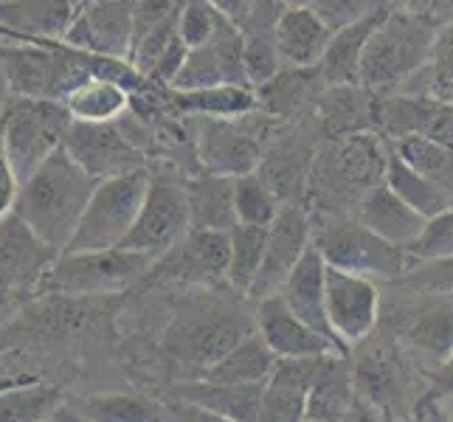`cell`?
I'll use <instances>...</instances> for the list:
<instances>
[{"label": "cell", "mask_w": 453, "mask_h": 422, "mask_svg": "<svg viewBox=\"0 0 453 422\" xmlns=\"http://www.w3.org/2000/svg\"><path fill=\"white\" fill-rule=\"evenodd\" d=\"M96 183L99 180L90 178L65 150H59L20 183L14 214H20L54 251L62 254L82 220Z\"/></svg>", "instance_id": "6da1fadb"}, {"label": "cell", "mask_w": 453, "mask_h": 422, "mask_svg": "<svg viewBox=\"0 0 453 422\" xmlns=\"http://www.w3.org/2000/svg\"><path fill=\"white\" fill-rule=\"evenodd\" d=\"M436 31H440V23L431 20L426 12L409 6L388 9L364 49L357 85L374 96L395 93L428 62Z\"/></svg>", "instance_id": "7a4b0ae2"}, {"label": "cell", "mask_w": 453, "mask_h": 422, "mask_svg": "<svg viewBox=\"0 0 453 422\" xmlns=\"http://www.w3.org/2000/svg\"><path fill=\"white\" fill-rule=\"evenodd\" d=\"M152 257L107 248V251H76L59 254L45 273L40 293L71 295V299H102L135 288L152 271Z\"/></svg>", "instance_id": "3957f363"}, {"label": "cell", "mask_w": 453, "mask_h": 422, "mask_svg": "<svg viewBox=\"0 0 453 422\" xmlns=\"http://www.w3.org/2000/svg\"><path fill=\"white\" fill-rule=\"evenodd\" d=\"M312 245L319 248L326 265L369 279L395 281L417 265L403 248L378 237L357 217L335 214L321 226H312Z\"/></svg>", "instance_id": "277c9868"}, {"label": "cell", "mask_w": 453, "mask_h": 422, "mask_svg": "<svg viewBox=\"0 0 453 422\" xmlns=\"http://www.w3.org/2000/svg\"><path fill=\"white\" fill-rule=\"evenodd\" d=\"M150 175H152L150 169H135V172H127V175L99 180L88 200L80 226H76L73 237L62 254L121 248L138 211H142Z\"/></svg>", "instance_id": "5b68a950"}, {"label": "cell", "mask_w": 453, "mask_h": 422, "mask_svg": "<svg viewBox=\"0 0 453 422\" xmlns=\"http://www.w3.org/2000/svg\"><path fill=\"white\" fill-rule=\"evenodd\" d=\"M71 121L73 119L62 102L12 99L4 113V152L20 183L62 150Z\"/></svg>", "instance_id": "8992f818"}, {"label": "cell", "mask_w": 453, "mask_h": 422, "mask_svg": "<svg viewBox=\"0 0 453 422\" xmlns=\"http://www.w3.org/2000/svg\"><path fill=\"white\" fill-rule=\"evenodd\" d=\"M254 111L240 119H197V161L214 175L240 178L257 172L271 138Z\"/></svg>", "instance_id": "52a82bcc"}, {"label": "cell", "mask_w": 453, "mask_h": 422, "mask_svg": "<svg viewBox=\"0 0 453 422\" xmlns=\"http://www.w3.org/2000/svg\"><path fill=\"white\" fill-rule=\"evenodd\" d=\"M189 228H192V220H189L186 180L169 178V175H150L142 211H138L121 248L158 259L172 245H178Z\"/></svg>", "instance_id": "ba28073f"}, {"label": "cell", "mask_w": 453, "mask_h": 422, "mask_svg": "<svg viewBox=\"0 0 453 422\" xmlns=\"http://www.w3.org/2000/svg\"><path fill=\"white\" fill-rule=\"evenodd\" d=\"M62 150L96 180L127 175V172L135 169H147L144 150L127 135L121 121H107V124L71 121Z\"/></svg>", "instance_id": "9c48e42d"}, {"label": "cell", "mask_w": 453, "mask_h": 422, "mask_svg": "<svg viewBox=\"0 0 453 422\" xmlns=\"http://www.w3.org/2000/svg\"><path fill=\"white\" fill-rule=\"evenodd\" d=\"M312 245V220L304 206L285 203L279 209L276 220L268 226V242H265V259L254 279L248 299H268V295L282 293L288 276L296 265L302 262L307 248Z\"/></svg>", "instance_id": "30bf717a"}, {"label": "cell", "mask_w": 453, "mask_h": 422, "mask_svg": "<svg viewBox=\"0 0 453 422\" xmlns=\"http://www.w3.org/2000/svg\"><path fill=\"white\" fill-rule=\"evenodd\" d=\"M231 257V231L189 228L178 245L152 262L150 281H189V285H211L226 279Z\"/></svg>", "instance_id": "8fae6325"}, {"label": "cell", "mask_w": 453, "mask_h": 422, "mask_svg": "<svg viewBox=\"0 0 453 422\" xmlns=\"http://www.w3.org/2000/svg\"><path fill=\"white\" fill-rule=\"evenodd\" d=\"M326 318L343 347L364 343L380 318V293L374 281L326 265Z\"/></svg>", "instance_id": "7c38bea8"}, {"label": "cell", "mask_w": 453, "mask_h": 422, "mask_svg": "<svg viewBox=\"0 0 453 422\" xmlns=\"http://www.w3.org/2000/svg\"><path fill=\"white\" fill-rule=\"evenodd\" d=\"M59 251L45 242L20 214L0 217V290L28 293L40 290L45 273Z\"/></svg>", "instance_id": "4fadbf2b"}, {"label": "cell", "mask_w": 453, "mask_h": 422, "mask_svg": "<svg viewBox=\"0 0 453 422\" xmlns=\"http://www.w3.org/2000/svg\"><path fill=\"white\" fill-rule=\"evenodd\" d=\"M226 82L251 85L245 68V37L234 23H226L211 42L189 49V54L183 59V68L169 90H197Z\"/></svg>", "instance_id": "5bb4252c"}, {"label": "cell", "mask_w": 453, "mask_h": 422, "mask_svg": "<svg viewBox=\"0 0 453 422\" xmlns=\"http://www.w3.org/2000/svg\"><path fill=\"white\" fill-rule=\"evenodd\" d=\"M65 42L93 54L130 59L133 49V0H90L80 9Z\"/></svg>", "instance_id": "9a60e30c"}, {"label": "cell", "mask_w": 453, "mask_h": 422, "mask_svg": "<svg viewBox=\"0 0 453 422\" xmlns=\"http://www.w3.org/2000/svg\"><path fill=\"white\" fill-rule=\"evenodd\" d=\"M254 330L273 349L276 357H319L341 352L330 338H324L319 330H312L307 321L296 316L279 293L257 302Z\"/></svg>", "instance_id": "2e32d148"}, {"label": "cell", "mask_w": 453, "mask_h": 422, "mask_svg": "<svg viewBox=\"0 0 453 422\" xmlns=\"http://www.w3.org/2000/svg\"><path fill=\"white\" fill-rule=\"evenodd\" d=\"M80 0H0V37L28 42L65 40Z\"/></svg>", "instance_id": "e0dca14e"}, {"label": "cell", "mask_w": 453, "mask_h": 422, "mask_svg": "<svg viewBox=\"0 0 453 422\" xmlns=\"http://www.w3.org/2000/svg\"><path fill=\"white\" fill-rule=\"evenodd\" d=\"M319 357H279L262 388L259 422H302L307 417V395L321 369Z\"/></svg>", "instance_id": "ac0fdd59"}, {"label": "cell", "mask_w": 453, "mask_h": 422, "mask_svg": "<svg viewBox=\"0 0 453 422\" xmlns=\"http://www.w3.org/2000/svg\"><path fill=\"white\" fill-rule=\"evenodd\" d=\"M316 152H319V147H312L296 135L271 138V144H268V150H265V158H262L257 172L276 192L282 206L285 203L304 206V195L310 189Z\"/></svg>", "instance_id": "d6986e66"}, {"label": "cell", "mask_w": 453, "mask_h": 422, "mask_svg": "<svg viewBox=\"0 0 453 422\" xmlns=\"http://www.w3.org/2000/svg\"><path fill=\"white\" fill-rule=\"evenodd\" d=\"M279 295H282L288 307L302 321H307L312 330H319L324 338H330L343 355H349V347H343V343L335 338L330 318H326V262L319 254L316 245L307 248V254L293 268V273L288 276L285 288Z\"/></svg>", "instance_id": "ffe728a7"}, {"label": "cell", "mask_w": 453, "mask_h": 422, "mask_svg": "<svg viewBox=\"0 0 453 422\" xmlns=\"http://www.w3.org/2000/svg\"><path fill=\"white\" fill-rule=\"evenodd\" d=\"M333 35L335 31L319 18L312 6L285 9L276 23V51L282 59V68H319Z\"/></svg>", "instance_id": "44dd1931"}, {"label": "cell", "mask_w": 453, "mask_h": 422, "mask_svg": "<svg viewBox=\"0 0 453 422\" xmlns=\"http://www.w3.org/2000/svg\"><path fill=\"white\" fill-rule=\"evenodd\" d=\"M355 217L361 220L369 231H374L386 242L397 248H409L426 228V220L417 209H411L403 197H397L386 183L372 186V189L357 200Z\"/></svg>", "instance_id": "7402d4cb"}, {"label": "cell", "mask_w": 453, "mask_h": 422, "mask_svg": "<svg viewBox=\"0 0 453 422\" xmlns=\"http://www.w3.org/2000/svg\"><path fill=\"white\" fill-rule=\"evenodd\" d=\"M349 355H324L321 369L307 395V417L316 422H347L355 409V378L349 369Z\"/></svg>", "instance_id": "603a6c76"}, {"label": "cell", "mask_w": 453, "mask_h": 422, "mask_svg": "<svg viewBox=\"0 0 453 422\" xmlns=\"http://www.w3.org/2000/svg\"><path fill=\"white\" fill-rule=\"evenodd\" d=\"M276 361L279 357L273 355V349L254 330L234 343L223 357H217V361L203 372V380L220 383V386H257L271 378Z\"/></svg>", "instance_id": "cb8c5ba5"}, {"label": "cell", "mask_w": 453, "mask_h": 422, "mask_svg": "<svg viewBox=\"0 0 453 422\" xmlns=\"http://www.w3.org/2000/svg\"><path fill=\"white\" fill-rule=\"evenodd\" d=\"M172 111L192 119H240L257 111L254 85H211L197 90H169Z\"/></svg>", "instance_id": "d4e9b609"}, {"label": "cell", "mask_w": 453, "mask_h": 422, "mask_svg": "<svg viewBox=\"0 0 453 422\" xmlns=\"http://www.w3.org/2000/svg\"><path fill=\"white\" fill-rule=\"evenodd\" d=\"M324 88L319 68H282L273 80L257 88V111L268 119H293L307 102L316 107Z\"/></svg>", "instance_id": "484cf974"}, {"label": "cell", "mask_w": 453, "mask_h": 422, "mask_svg": "<svg viewBox=\"0 0 453 422\" xmlns=\"http://www.w3.org/2000/svg\"><path fill=\"white\" fill-rule=\"evenodd\" d=\"M372 99L374 93L361 85H326L316 102V119L326 138L372 130Z\"/></svg>", "instance_id": "4316f807"}, {"label": "cell", "mask_w": 453, "mask_h": 422, "mask_svg": "<svg viewBox=\"0 0 453 422\" xmlns=\"http://www.w3.org/2000/svg\"><path fill=\"white\" fill-rule=\"evenodd\" d=\"M262 388L257 386H220L209 380H189V383H175L169 388L166 397L197 403L203 409H211L217 414H226L237 422H259V405H262Z\"/></svg>", "instance_id": "83f0119b"}, {"label": "cell", "mask_w": 453, "mask_h": 422, "mask_svg": "<svg viewBox=\"0 0 453 422\" xmlns=\"http://www.w3.org/2000/svg\"><path fill=\"white\" fill-rule=\"evenodd\" d=\"M186 197H189V220L192 228L231 231L237 226L234 214V178L197 172L186 178Z\"/></svg>", "instance_id": "f1b7e54d"}, {"label": "cell", "mask_w": 453, "mask_h": 422, "mask_svg": "<svg viewBox=\"0 0 453 422\" xmlns=\"http://www.w3.org/2000/svg\"><path fill=\"white\" fill-rule=\"evenodd\" d=\"M380 18L383 14H374V18H366L361 23L343 26L335 31L321 62H319V73H321L324 85H357L364 49H366L374 26L380 23Z\"/></svg>", "instance_id": "f546056e"}, {"label": "cell", "mask_w": 453, "mask_h": 422, "mask_svg": "<svg viewBox=\"0 0 453 422\" xmlns=\"http://www.w3.org/2000/svg\"><path fill=\"white\" fill-rule=\"evenodd\" d=\"M68 107V113L73 121H93V124H107L119 121L130 113L133 93L113 82L102 80V76H90L88 82H82L76 90H71V96L62 102Z\"/></svg>", "instance_id": "4dcf8cb0"}, {"label": "cell", "mask_w": 453, "mask_h": 422, "mask_svg": "<svg viewBox=\"0 0 453 422\" xmlns=\"http://www.w3.org/2000/svg\"><path fill=\"white\" fill-rule=\"evenodd\" d=\"M62 405L90 422H161V400L124 392H96L71 397Z\"/></svg>", "instance_id": "1f68e13d"}, {"label": "cell", "mask_w": 453, "mask_h": 422, "mask_svg": "<svg viewBox=\"0 0 453 422\" xmlns=\"http://www.w3.org/2000/svg\"><path fill=\"white\" fill-rule=\"evenodd\" d=\"M383 183L423 217H434V214L445 211L448 206H453V197L442 189V186H436L431 178L423 175V172H417L411 164H405L400 158L397 150L392 147V141H388V161H386Z\"/></svg>", "instance_id": "d6a6232c"}, {"label": "cell", "mask_w": 453, "mask_h": 422, "mask_svg": "<svg viewBox=\"0 0 453 422\" xmlns=\"http://www.w3.org/2000/svg\"><path fill=\"white\" fill-rule=\"evenodd\" d=\"M395 93H409V96H426L442 104H453V23L440 26L428 62Z\"/></svg>", "instance_id": "836d02e7"}, {"label": "cell", "mask_w": 453, "mask_h": 422, "mask_svg": "<svg viewBox=\"0 0 453 422\" xmlns=\"http://www.w3.org/2000/svg\"><path fill=\"white\" fill-rule=\"evenodd\" d=\"M62 409V392L45 383H12L0 388V422H45Z\"/></svg>", "instance_id": "e575fe53"}, {"label": "cell", "mask_w": 453, "mask_h": 422, "mask_svg": "<svg viewBox=\"0 0 453 422\" xmlns=\"http://www.w3.org/2000/svg\"><path fill=\"white\" fill-rule=\"evenodd\" d=\"M265 242H268V228H262V226L237 223L231 228V257H228L226 281H228V288L237 290L240 295H248V290H251L254 279L262 268Z\"/></svg>", "instance_id": "d590c367"}, {"label": "cell", "mask_w": 453, "mask_h": 422, "mask_svg": "<svg viewBox=\"0 0 453 422\" xmlns=\"http://www.w3.org/2000/svg\"><path fill=\"white\" fill-rule=\"evenodd\" d=\"M392 147L405 164L423 172L426 178H431L436 186H442L453 197V147H445L428 135H405L400 141H392Z\"/></svg>", "instance_id": "8d00e7d4"}, {"label": "cell", "mask_w": 453, "mask_h": 422, "mask_svg": "<svg viewBox=\"0 0 453 422\" xmlns=\"http://www.w3.org/2000/svg\"><path fill=\"white\" fill-rule=\"evenodd\" d=\"M279 209H282V203H279L276 192L265 183L259 172L234 178V214H237V223L268 228L276 220Z\"/></svg>", "instance_id": "74e56055"}, {"label": "cell", "mask_w": 453, "mask_h": 422, "mask_svg": "<svg viewBox=\"0 0 453 422\" xmlns=\"http://www.w3.org/2000/svg\"><path fill=\"white\" fill-rule=\"evenodd\" d=\"M405 335H409V343L417 352L434 357L436 366H440L453 352V304H436L426 310Z\"/></svg>", "instance_id": "f35d334b"}, {"label": "cell", "mask_w": 453, "mask_h": 422, "mask_svg": "<svg viewBox=\"0 0 453 422\" xmlns=\"http://www.w3.org/2000/svg\"><path fill=\"white\" fill-rule=\"evenodd\" d=\"M226 23L228 20L209 4V0H186L178 18V37L189 45V49H197V45H206L220 35Z\"/></svg>", "instance_id": "ab89813d"}, {"label": "cell", "mask_w": 453, "mask_h": 422, "mask_svg": "<svg viewBox=\"0 0 453 422\" xmlns=\"http://www.w3.org/2000/svg\"><path fill=\"white\" fill-rule=\"evenodd\" d=\"M405 254H409L414 262L450 259L453 257V206L428 217L423 234L405 248Z\"/></svg>", "instance_id": "60d3db41"}, {"label": "cell", "mask_w": 453, "mask_h": 422, "mask_svg": "<svg viewBox=\"0 0 453 422\" xmlns=\"http://www.w3.org/2000/svg\"><path fill=\"white\" fill-rule=\"evenodd\" d=\"M312 9L326 26L338 31L343 26L374 18V14H386L388 9H395V0H312Z\"/></svg>", "instance_id": "b9f144b4"}, {"label": "cell", "mask_w": 453, "mask_h": 422, "mask_svg": "<svg viewBox=\"0 0 453 422\" xmlns=\"http://www.w3.org/2000/svg\"><path fill=\"white\" fill-rule=\"evenodd\" d=\"M183 4L186 0H133V45L147 37L150 31L175 23L180 18Z\"/></svg>", "instance_id": "7bdbcfd3"}, {"label": "cell", "mask_w": 453, "mask_h": 422, "mask_svg": "<svg viewBox=\"0 0 453 422\" xmlns=\"http://www.w3.org/2000/svg\"><path fill=\"white\" fill-rule=\"evenodd\" d=\"M409 288H417L423 293H445L453 295V257L450 259H431L417 262L414 268L403 276Z\"/></svg>", "instance_id": "ee69618b"}, {"label": "cell", "mask_w": 453, "mask_h": 422, "mask_svg": "<svg viewBox=\"0 0 453 422\" xmlns=\"http://www.w3.org/2000/svg\"><path fill=\"white\" fill-rule=\"evenodd\" d=\"M161 422H237L226 414H217L211 409H203L197 403H186L175 397L161 400Z\"/></svg>", "instance_id": "f6af8a7d"}, {"label": "cell", "mask_w": 453, "mask_h": 422, "mask_svg": "<svg viewBox=\"0 0 453 422\" xmlns=\"http://www.w3.org/2000/svg\"><path fill=\"white\" fill-rule=\"evenodd\" d=\"M18 195H20V178L4 152V119H0V217L14 211Z\"/></svg>", "instance_id": "bcb514c9"}, {"label": "cell", "mask_w": 453, "mask_h": 422, "mask_svg": "<svg viewBox=\"0 0 453 422\" xmlns=\"http://www.w3.org/2000/svg\"><path fill=\"white\" fill-rule=\"evenodd\" d=\"M423 135L440 141V144H445V147H453V104H442V102L431 99Z\"/></svg>", "instance_id": "7dc6e473"}, {"label": "cell", "mask_w": 453, "mask_h": 422, "mask_svg": "<svg viewBox=\"0 0 453 422\" xmlns=\"http://www.w3.org/2000/svg\"><path fill=\"white\" fill-rule=\"evenodd\" d=\"M448 397H453V352L445 357L440 366L434 369L431 383H428V392H426L423 400H419V405L440 403V400H448Z\"/></svg>", "instance_id": "c3c4849f"}, {"label": "cell", "mask_w": 453, "mask_h": 422, "mask_svg": "<svg viewBox=\"0 0 453 422\" xmlns=\"http://www.w3.org/2000/svg\"><path fill=\"white\" fill-rule=\"evenodd\" d=\"M209 4L223 14V18L234 26H242L248 20V14L254 12L257 6V0H209Z\"/></svg>", "instance_id": "681fc988"}, {"label": "cell", "mask_w": 453, "mask_h": 422, "mask_svg": "<svg viewBox=\"0 0 453 422\" xmlns=\"http://www.w3.org/2000/svg\"><path fill=\"white\" fill-rule=\"evenodd\" d=\"M411 9V6H409ZM419 12H426L431 20H436L440 26L453 23V0H426L423 6H417Z\"/></svg>", "instance_id": "f907efd6"}, {"label": "cell", "mask_w": 453, "mask_h": 422, "mask_svg": "<svg viewBox=\"0 0 453 422\" xmlns=\"http://www.w3.org/2000/svg\"><path fill=\"white\" fill-rule=\"evenodd\" d=\"M12 99H14V93H12V85H9V76H6V68H4V59H0V119H4V113L9 111Z\"/></svg>", "instance_id": "816d5d0a"}, {"label": "cell", "mask_w": 453, "mask_h": 422, "mask_svg": "<svg viewBox=\"0 0 453 422\" xmlns=\"http://www.w3.org/2000/svg\"><path fill=\"white\" fill-rule=\"evenodd\" d=\"M417 422H448V417H445L440 403H426V405H419V419Z\"/></svg>", "instance_id": "f5cc1de1"}, {"label": "cell", "mask_w": 453, "mask_h": 422, "mask_svg": "<svg viewBox=\"0 0 453 422\" xmlns=\"http://www.w3.org/2000/svg\"><path fill=\"white\" fill-rule=\"evenodd\" d=\"M347 422H380V419L374 417L369 409H364V405H357V403H355V409H352V414L347 417Z\"/></svg>", "instance_id": "db71d44e"}, {"label": "cell", "mask_w": 453, "mask_h": 422, "mask_svg": "<svg viewBox=\"0 0 453 422\" xmlns=\"http://www.w3.org/2000/svg\"><path fill=\"white\" fill-rule=\"evenodd\" d=\"M57 422H90V419H85V417H80L76 411H71L68 405H62V409L57 411Z\"/></svg>", "instance_id": "11a10c76"}, {"label": "cell", "mask_w": 453, "mask_h": 422, "mask_svg": "<svg viewBox=\"0 0 453 422\" xmlns=\"http://www.w3.org/2000/svg\"><path fill=\"white\" fill-rule=\"evenodd\" d=\"M440 405H442V411H445L448 422H453V397H448V400H440Z\"/></svg>", "instance_id": "9f6ffc18"}, {"label": "cell", "mask_w": 453, "mask_h": 422, "mask_svg": "<svg viewBox=\"0 0 453 422\" xmlns=\"http://www.w3.org/2000/svg\"><path fill=\"white\" fill-rule=\"evenodd\" d=\"M282 4L288 9H293V6H312V0H282Z\"/></svg>", "instance_id": "6f0895ef"}, {"label": "cell", "mask_w": 453, "mask_h": 422, "mask_svg": "<svg viewBox=\"0 0 453 422\" xmlns=\"http://www.w3.org/2000/svg\"><path fill=\"white\" fill-rule=\"evenodd\" d=\"M45 422H57V417H51V419H45Z\"/></svg>", "instance_id": "680465c9"}, {"label": "cell", "mask_w": 453, "mask_h": 422, "mask_svg": "<svg viewBox=\"0 0 453 422\" xmlns=\"http://www.w3.org/2000/svg\"><path fill=\"white\" fill-rule=\"evenodd\" d=\"M302 422H316V419H302Z\"/></svg>", "instance_id": "91938a15"}]
</instances>
